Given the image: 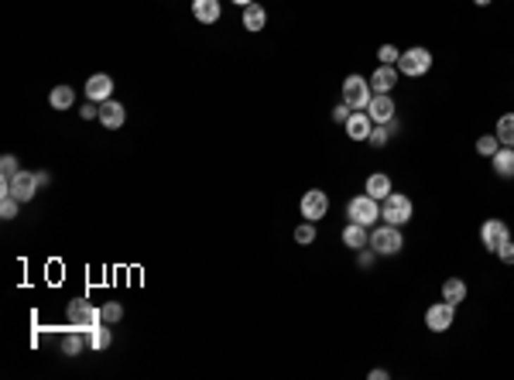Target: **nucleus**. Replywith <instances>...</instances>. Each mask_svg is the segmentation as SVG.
<instances>
[{
	"instance_id": "1",
	"label": "nucleus",
	"mask_w": 514,
	"mask_h": 380,
	"mask_svg": "<svg viewBox=\"0 0 514 380\" xmlns=\"http://www.w3.org/2000/svg\"><path fill=\"white\" fill-rule=\"evenodd\" d=\"M377 257H398L401 247H405V236H401V227H391V223H381V227H370V243Z\"/></svg>"
},
{
	"instance_id": "2",
	"label": "nucleus",
	"mask_w": 514,
	"mask_h": 380,
	"mask_svg": "<svg viewBox=\"0 0 514 380\" xmlns=\"http://www.w3.org/2000/svg\"><path fill=\"white\" fill-rule=\"evenodd\" d=\"M346 220L350 223H360V227H377V220H381V203L374 199V196H353L350 203H346Z\"/></svg>"
},
{
	"instance_id": "3",
	"label": "nucleus",
	"mask_w": 514,
	"mask_h": 380,
	"mask_svg": "<svg viewBox=\"0 0 514 380\" xmlns=\"http://www.w3.org/2000/svg\"><path fill=\"white\" fill-rule=\"evenodd\" d=\"M65 315H69L73 329H79V332H93L96 326H103V312L96 308V305L82 302V298H76V302H69V308H65Z\"/></svg>"
},
{
	"instance_id": "4",
	"label": "nucleus",
	"mask_w": 514,
	"mask_h": 380,
	"mask_svg": "<svg viewBox=\"0 0 514 380\" xmlns=\"http://www.w3.org/2000/svg\"><path fill=\"white\" fill-rule=\"evenodd\" d=\"M411 213H415V205L405 192H391L384 203H381V220L391 223V227H405L411 220Z\"/></svg>"
},
{
	"instance_id": "5",
	"label": "nucleus",
	"mask_w": 514,
	"mask_h": 380,
	"mask_svg": "<svg viewBox=\"0 0 514 380\" xmlns=\"http://www.w3.org/2000/svg\"><path fill=\"white\" fill-rule=\"evenodd\" d=\"M429 69H432V51L422 49V45L401 51V58H398V72H401V76H408V79L425 76Z\"/></svg>"
},
{
	"instance_id": "6",
	"label": "nucleus",
	"mask_w": 514,
	"mask_h": 380,
	"mask_svg": "<svg viewBox=\"0 0 514 380\" xmlns=\"http://www.w3.org/2000/svg\"><path fill=\"white\" fill-rule=\"evenodd\" d=\"M370 96H374V89H370V79L357 76V72H350V76L343 79V103H346L350 110H367Z\"/></svg>"
},
{
	"instance_id": "7",
	"label": "nucleus",
	"mask_w": 514,
	"mask_h": 380,
	"mask_svg": "<svg viewBox=\"0 0 514 380\" xmlns=\"http://www.w3.org/2000/svg\"><path fill=\"white\" fill-rule=\"evenodd\" d=\"M0 192H11L21 203H31L35 192H38V175L35 172H18L14 178H0Z\"/></svg>"
},
{
	"instance_id": "8",
	"label": "nucleus",
	"mask_w": 514,
	"mask_h": 380,
	"mask_svg": "<svg viewBox=\"0 0 514 380\" xmlns=\"http://www.w3.org/2000/svg\"><path fill=\"white\" fill-rule=\"evenodd\" d=\"M299 213H302V220H308V223H319L330 213V196L322 189H308L306 196H302V203H299Z\"/></svg>"
},
{
	"instance_id": "9",
	"label": "nucleus",
	"mask_w": 514,
	"mask_h": 380,
	"mask_svg": "<svg viewBox=\"0 0 514 380\" xmlns=\"http://www.w3.org/2000/svg\"><path fill=\"white\" fill-rule=\"evenodd\" d=\"M508 240H511V229H508L504 220H487V223L480 227V243H484L490 253H497Z\"/></svg>"
},
{
	"instance_id": "10",
	"label": "nucleus",
	"mask_w": 514,
	"mask_h": 380,
	"mask_svg": "<svg viewBox=\"0 0 514 380\" xmlns=\"http://www.w3.org/2000/svg\"><path fill=\"white\" fill-rule=\"evenodd\" d=\"M453 315H456V305H449L442 298V302H436L425 312V326L432 332H446V329H453Z\"/></svg>"
},
{
	"instance_id": "11",
	"label": "nucleus",
	"mask_w": 514,
	"mask_h": 380,
	"mask_svg": "<svg viewBox=\"0 0 514 380\" xmlns=\"http://www.w3.org/2000/svg\"><path fill=\"white\" fill-rule=\"evenodd\" d=\"M394 100H391V93H374L370 103H367V113H370V120L374 124H391L394 120Z\"/></svg>"
},
{
	"instance_id": "12",
	"label": "nucleus",
	"mask_w": 514,
	"mask_h": 380,
	"mask_svg": "<svg viewBox=\"0 0 514 380\" xmlns=\"http://www.w3.org/2000/svg\"><path fill=\"white\" fill-rule=\"evenodd\" d=\"M346 137L350 141H367L370 137V130H374V120H370V113L367 110H353L350 117H346Z\"/></svg>"
},
{
	"instance_id": "13",
	"label": "nucleus",
	"mask_w": 514,
	"mask_h": 380,
	"mask_svg": "<svg viewBox=\"0 0 514 380\" xmlns=\"http://www.w3.org/2000/svg\"><path fill=\"white\" fill-rule=\"evenodd\" d=\"M110 93H113V79L106 76V72H96V76L86 79V100L106 103L110 100Z\"/></svg>"
},
{
	"instance_id": "14",
	"label": "nucleus",
	"mask_w": 514,
	"mask_h": 380,
	"mask_svg": "<svg viewBox=\"0 0 514 380\" xmlns=\"http://www.w3.org/2000/svg\"><path fill=\"white\" fill-rule=\"evenodd\" d=\"M398 79H401L398 65H377L374 76H370V89H374V93H391V89L398 86Z\"/></svg>"
},
{
	"instance_id": "15",
	"label": "nucleus",
	"mask_w": 514,
	"mask_h": 380,
	"mask_svg": "<svg viewBox=\"0 0 514 380\" xmlns=\"http://www.w3.org/2000/svg\"><path fill=\"white\" fill-rule=\"evenodd\" d=\"M339 240H343V247H350V251H360V247H367L370 243V229L360 227V223H346L343 233H339Z\"/></svg>"
},
{
	"instance_id": "16",
	"label": "nucleus",
	"mask_w": 514,
	"mask_h": 380,
	"mask_svg": "<svg viewBox=\"0 0 514 380\" xmlns=\"http://www.w3.org/2000/svg\"><path fill=\"white\" fill-rule=\"evenodd\" d=\"M220 0H192V18L199 25H216L220 21Z\"/></svg>"
},
{
	"instance_id": "17",
	"label": "nucleus",
	"mask_w": 514,
	"mask_h": 380,
	"mask_svg": "<svg viewBox=\"0 0 514 380\" xmlns=\"http://www.w3.org/2000/svg\"><path fill=\"white\" fill-rule=\"evenodd\" d=\"M124 106L117 100H106V103H100V124L106 127V130H117V127H124Z\"/></svg>"
},
{
	"instance_id": "18",
	"label": "nucleus",
	"mask_w": 514,
	"mask_h": 380,
	"mask_svg": "<svg viewBox=\"0 0 514 380\" xmlns=\"http://www.w3.org/2000/svg\"><path fill=\"white\" fill-rule=\"evenodd\" d=\"M244 27H247V31H264V27H268V11H264V7H261V4H247V7H244Z\"/></svg>"
},
{
	"instance_id": "19",
	"label": "nucleus",
	"mask_w": 514,
	"mask_h": 380,
	"mask_svg": "<svg viewBox=\"0 0 514 380\" xmlns=\"http://www.w3.org/2000/svg\"><path fill=\"white\" fill-rule=\"evenodd\" d=\"M490 161H494V172L501 178H514V148H504V144H501Z\"/></svg>"
},
{
	"instance_id": "20",
	"label": "nucleus",
	"mask_w": 514,
	"mask_h": 380,
	"mask_svg": "<svg viewBox=\"0 0 514 380\" xmlns=\"http://www.w3.org/2000/svg\"><path fill=\"white\" fill-rule=\"evenodd\" d=\"M86 346H89V332L73 329V332H65V336H62V353H65V356H79Z\"/></svg>"
},
{
	"instance_id": "21",
	"label": "nucleus",
	"mask_w": 514,
	"mask_h": 380,
	"mask_svg": "<svg viewBox=\"0 0 514 380\" xmlns=\"http://www.w3.org/2000/svg\"><path fill=\"white\" fill-rule=\"evenodd\" d=\"M49 103L51 110H73L76 106V93H73V86H55L49 93Z\"/></svg>"
},
{
	"instance_id": "22",
	"label": "nucleus",
	"mask_w": 514,
	"mask_h": 380,
	"mask_svg": "<svg viewBox=\"0 0 514 380\" xmlns=\"http://www.w3.org/2000/svg\"><path fill=\"white\" fill-rule=\"evenodd\" d=\"M442 298L449 305H460L466 298V281L463 278H446L442 281Z\"/></svg>"
},
{
	"instance_id": "23",
	"label": "nucleus",
	"mask_w": 514,
	"mask_h": 380,
	"mask_svg": "<svg viewBox=\"0 0 514 380\" xmlns=\"http://www.w3.org/2000/svg\"><path fill=\"white\" fill-rule=\"evenodd\" d=\"M367 196H374L377 203H384L387 196H391V178L381 175V172H377V175H370V178H367Z\"/></svg>"
},
{
	"instance_id": "24",
	"label": "nucleus",
	"mask_w": 514,
	"mask_h": 380,
	"mask_svg": "<svg viewBox=\"0 0 514 380\" xmlns=\"http://www.w3.org/2000/svg\"><path fill=\"white\" fill-rule=\"evenodd\" d=\"M497 141L504 144V148H514V113H504L501 120H497Z\"/></svg>"
},
{
	"instance_id": "25",
	"label": "nucleus",
	"mask_w": 514,
	"mask_h": 380,
	"mask_svg": "<svg viewBox=\"0 0 514 380\" xmlns=\"http://www.w3.org/2000/svg\"><path fill=\"white\" fill-rule=\"evenodd\" d=\"M391 134H394V130H391V124H374L370 137H367V144H370V148H384L387 141H391Z\"/></svg>"
},
{
	"instance_id": "26",
	"label": "nucleus",
	"mask_w": 514,
	"mask_h": 380,
	"mask_svg": "<svg viewBox=\"0 0 514 380\" xmlns=\"http://www.w3.org/2000/svg\"><path fill=\"white\" fill-rule=\"evenodd\" d=\"M18 205H21V199H18V196H11V192H0V216H4V220H14V216H18Z\"/></svg>"
},
{
	"instance_id": "27",
	"label": "nucleus",
	"mask_w": 514,
	"mask_h": 380,
	"mask_svg": "<svg viewBox=\"0 0 514 380\" xmlns=\"http://www.w3.org/2000/svg\"><path fill=\"white\" fill-rule=\"evenodd\" d=\"M501 148V141H497V134H484V137H477V154H484V158H494Z\"/></svg>"
},
{
	"instance_id": "28",
	"label": "nucleus",
	"mask_w": 514,
	"mask_h": 380,
	"mask_svg": "<svg viewBox=\"0 0 514 380\" xmlns=\"http://www.w3.org/2000/svg\"><path fill=\"white\" fill-rule=\"evenodd\" d=\"M100 312H103V322H106V326H113V322H120V319H124V305H120V302H106Z\"/></svg>"
},
{
	"instance_id": "29",
	"label": "nucleus",
	"mask_w": 514,
	"mask_h": 380,
	"mask_svg": "<svg viewBox=\"0 0 514 380\" xmlns=\"http://www.w3.org/2000/svg\"><path fill=\"white\" fill-rule=\"evenodd\" d=\"M312 240H315V223H299V227H295V243H302V247H308V243H312Z\"/></svg>"
},
{
	"instance_id": "30",
	"label": "nucleus",
	"mask_w": 514,
	"mask_h": 380,
	"mask_svg": "<svg viewBox=\"0 0 514 380\" xmlns=\"http://www.w3.org/2000/svg\"><path fill=\"white\" fill-rule=\"evenodd\" d=\"M110 343H113V336H110V329H100V326H96V329L89 332V346H93V350H106Z\"/></svg>"
},
{
	"instance_id": "31",
	"label": "nucleus",
	"mask_w": 514,
	"mask_h": 380,
	"mask_svg": "<svg viewBox=\"0 0 514 380\" xmlns=\"http://www.w3.org/2000/svg\"><path fill=\"white\" fill-rule=\"evenodd\" d=\"M18 172H21L18 158H14V154H4V158H0V178H14Z\"/></svg>"
},
{
	"instance_id": "32",
	"label": "nucleus",
	"mask_w": 514,
	"mask_h": 380,
	"mask_svg": "<svg viewBox=\"0 0 514 380\" xmlns=\"http://www.w3.org/2000/svg\"><path fill=\"white\" fill-rule=\"evenodd\" d=\"M398 58H401V51L394 49V45H381V51H377V62L381 65H398Z\"/></svg>"
},
{
	"instance_id": "33",
	"label": "nucleus",
	"mask_w": 514,
	"mask_h": 380,
	"mask_svg": "<svg viewBox=\"0 0 514 380\" xmlns=\"http://www.w3.org/2000/svg\"><path fill=\"white\" fill-rule=\"evenodd\" d=\"M374 260H377V253H374V247H360V251H357V267H360V271L374 267Z\"/></svg>"
},
{
	"instance_id": "34",
	"label": "nucleus",
	"mask_w": 514,
	"mask_h": 380,
	"mask_svg": "<svg viewBox=\"0 0 514 380\" xmlns=\"http://www.w3.org/2000/svg\"><path fill=\"white\" fill-rule=\"evenodd\" d=\"M79 117L82 120H100V103H86V106H79Z\"/></svg>"
},
{
	"instance_id": "35",
	"label": "nucleus",
	"mask_w": 514,
	"mask_h": 380,
	"mask_svg": "<svg viewBox=\"0 0 514 380\" xmlns=\"http://www.w3.org/2000/svg\"><path fill=\"white\" fill-rule=\"evenodd\" d=\"M350 113H353V110H350L346 103H339V106H333V120H336V124H346V117H350Z\"/></svg>"
},
{
	"instance_id": "36",
	"label": "nucleus",
	"mask_w": 514,
	"mask_h": 380,
	"mask_svg": "<svg viewBox=\"0 0 514 380\" xmlns=\"http://www.w3.org/2000/svg\"><path fill=\"white\" fill-rule=\"evenodd\" d=\"M497 257H501L504 264H514V240H508V243H504V247L497 251Z\"/></svg>"
},
{
	"instance_id": "37",
	"label": "nucleus",
	"mask_w": 514,
	"mask_h": 380,
	"mask_svg": "<svg viewBox=\"0 0 514 380\" xmlns=\"http://www.w3.org/2000/svg\"><path fill=\"white\" fill-rule=\"evenodd\" d=\"M35 175H38V185H51V175H49V172H35Z\"/></svg>"
},
{
	"instance_id": "38",
	"label": "nucleus",
	"mask_w": 514,
	"mask_h": 380,
	"mask_svg": "<svg viewBox=\"0 0 514 380\" xmlns=\"http://www.w3.org/2000/svg\"><path fill=\"white\" fill-rule=\"evenodd\" d=\"M387 377H391L387 370H370V380H387Z\"/></svg>"
},
{
	"instance_id": "39",
	"label": "nucleus",
	"mask_w": 514,
	"mask_h": 380,
	"mask_svg": "<svg viewBox=\"0 0 514 380\" xmlns=\"http://www.w3.org/2000/svg\"><path fill=\"white\" fill-rule=\"evenodd\" d=\"M473 4H477V7H490L494 0H473Z\"/></svg>"
},
{
	"instance_id": "40",
	"label": "nucleus",
	"mask_w": 514,
	"mask_h": 380,
	"mask_svg": "<svg viewBox=\"0 0 514 380\" xmlns=\"http://www.w3.org/2000/svg\"><path fill=\"white\" fill-rule=\"evenodd\" d=\"M233 4H237V7H247V4H254V0H233Z\"/></svg>"
}]
</instances>
